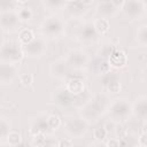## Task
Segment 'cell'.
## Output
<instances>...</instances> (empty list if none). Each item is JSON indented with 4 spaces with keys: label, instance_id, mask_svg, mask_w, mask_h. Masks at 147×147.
I'll use <instances>...</instances> for the list:
<instances>
[{
    "label": "cell",
    "instance_id": "cell-7",
    "mask_svg": "<svg viewBox=\"0 0 147 147\" xmlns=\"http://www.w3.org/2000/svg\"><path fill=\"white\" fill-rule=\"evenodd\" d=\"M18 9L20 10L17 11V16L22 21H28V20H30L32 17V10H31V8H29V7H21Z\"/></svg>",
    "mask_w": 147,
    "mask_h": 147
},
{
    "label": "cell",
    "instance_id": "cell-8",
    "mask_svg": "<svg viewBox=\"0 0 147 147\" xmlns=\"http://www.w3.org/2000/svg\"><path fill=\"white\" fill-rule=\"evenodd\" d=\"M47 125H48L51 129L56 130V129L61 125V119H60V117L56 116V115H51V116L47 118Z\"/></svg>",
    "mask_w": 147,
    "mask_h": 147
},
{
    "label": "cell",
    "instance_id": "cell-1",
    "mask_svg": "<svg viewBox=\"0 0 147 147\" xmlns=\"http://www.w3.org/2000/svg\"><path fill=\"white\" fill-rule=\"evenodd\" d=\"M116 9H118V7H116L115 3L110 1H102V2H99L96 6V11L103 16H109L115 14Z\"/></svg>",
    "mask_w": 147,
    "mask_h": 147
},
{
    "label": "cell",
    "instance_id": "cell-9",
    "mask_svg": "<svg viewBox=\"0 0 147 147\" xmlns=\"http://www.w3.org/2000/svg\"><path fill=\"white\" fill-rule=\"evenodd\" d=\"M93 136H94V138H95L98 141H102V140L106 138V136H107V130H106L103 126L96 127V129H94V131H93Z\"/></svg>",
    "mask_w": 147,
    "mask_h": 147
},
{
    "label": "cell",
    "instance_id": "cell-15",
    "mask_svg": "<svg viewBox=\"0 0 147 147\" xmlns=\"http://www.w3.org/2000/svg\"><path fill=\"white\" fill-rule=\"evenodd\" d=\"M34 147H44V146H42V145H36Z\"/></svg>",
    "mask_w": 147,
    "mask_h": 147
},
{
    "label": "cell",
    "instance_id": "cell-11",
    "mask_svg": "<svg viewBox=\"0 0 147 147\" xmlns=\"http://www.w3.org/2000/svg\"><path fill=\"white\" fill-rule=\"evenodd\" d=\"M119 90H121V84L118 82H111V83H109V85H108V91L109 92L117 93V92H119Z\"/></svg>",
    "mask_w": 147,
    "mask_h": 147
},
{
    "label": "cell",
    "instance_id": "cell-14",
    "mask_svg": "<svg viewBox=\"0 0 147 147\" xmlns=\"http://www.w3.org/2000/svg\"><path fill=\"white\" fill-rule=\"evenodd\" d=\"M139 145L142 146V147H147V132L142 133L139 137Z\"/></svg>",
    "mask_w": 147,
    "mask_h": 147
},
{
    "label": "cell",
    "instance_id": "cell-2",
    "mask_svg": "<svg viewBox=\"0 0 147 147\" xmlns=\"http://www.w3.org/2000/svg\"><path fill=\"white\" fill-rule=\"evenodd\" d=\"M125 63H126V55L122 51L116 49L110 54V64L115 67H122Z\"/></svg>",
    "mask_w": 147,
    "mask_h": 147
},
{
    "label": "cell",
    "instance_id": "cell-3",
    "mask_svg": "<svg viewBox=\"0 0 147 147\" xmlns=\"http://www.w3.org/2000/svg\"><path fill=\"white\" fill-rule=\"evenodd\" d=\"M67 90L71 94H79L84 91V83L80 79H71L67 84Z\"/></svg>",
    "mask_w": 147,
    "mask_h": 147
},
{
    "label": "cell",
    "instance_id": "cell-10",
    "mask_svg": "<svg viewBox=\"0 0 147 147\" xmlns=\"http://www.w3.org/2000/svg\"><path fill=\"white\" fill-rule=\"evenodd\" d=\"M20 82H21V84L22 85H24V86H29V85H31L32 84V82H33V77H32V75L31 74H22L21 76H20Z\"/></svg>",
    "mask_w": 147,
    "mask_h": 147
},
{
    "label": "cell",
    "instance_id": "cell-4",
    "mask_svg": "<svg viewBox=\"0 0 147 147\" xmlns=\"http://www.w3.org/2000/svg\"><path fill=\"white\" fill-rule=\"evenodd\" d=\"M34 39V33L30 29H22L18 33V40L23 45H30Z\"/></svg>",
    "mask_w": 147,
    "mask_h": 147
},
{
    "label": "cell",
    "instance_id": "cell-6",
    "mask_svg": "<svg viewBox=\"0 0 147 147\" xmlns=\"http://www.w3.org/2000/svg\"><path fill=\"white\" fill-rule=\"evenodd\" d=\"M7 141L10 146H16L21 142V134L16 131H10L7 134Z\"/></svg>",
    "mask_w": 147,
    "mask_h": 147
},
{
    "label": "cell",
    "instance_id": "cell-5",
    "mask_svg": "<svg viewBox=\"0 0 147 147\" xmlns=\"http://www.w3.org/2000/svg\"><path fill=\"white\" fill-rule=\"evenodd\" d=\"M109 21L108 18L106 17H101V18H98L95 22H94V29L96 30V32L103 34V33H107L109 31Z\"/></svg>",
    "mask_w": 147,
    "mask_h": 147
},
{
    "label": "cell",
    "instance_id": "cell-12",
    "mask_svg": "<svg viewBox=\"0 0 147 147\" xmlns=\"http://www.w3.org/2000/svg\"><path fill=\"white\" fill-rule=\"evenodd\" d=\"M57 147H72V140L68 138H63L59 141Z\"/></svg>",
    "mask_w": 147,
    "mask_h": 147
},
{
    "label": "cell",
    "instance_id": "cell-13",
    "mask_svg": "<svg viewBox=\"0 0 147 147\" xmlns=\"http://www.w3.org/2000/svg\"><path fill=\"white\" fill-rule=\"evenodd\" d=\"M107 147H119V140L116 138H111L107 141Z\"/></svg>",
    "mask_w": 147,
    "mask_h": 147
}]
</instances>
